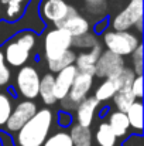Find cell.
Returning <instances> with one entry per match:
<instances>
[{
    "label": "cell",
    "instance_id": "cell-1",
    "mask_svg": "<svg viewBox=\"0 0 144 146\" xmlns=\"http://www.w3.org/2000/svg\"><path fill=\"white\" fill-rule=\"evenodd\" d=\"M52 121L54 115L51 109H38L34 113V116L27 123H24L17 132V146H43L49 135Z\"/></svg>",
    "mask_w": 144,
    "mask_h": 146
},
{
    "label": "cell",
    "instance_id": "cell-2",
    "mask_svg": "<svg viewBox=\"0 0 144 146\" xmlns=\"http://www.w3.org/2000/svg\"><path fill=\"white\" fill-rule=\"evenodd\" d=\"M103 44L106 50L120 57H126V55H132V52L141 44V40L139 36L130 31L106 30L103 33Z\"/></svg>",
    "mask_w": 144,
    "mask_h": 146
},
{
    "label": "cell",
    "instance_id": "cell-3",
    "mask_svg": "<svg viewBox=\"0 0 144 146\" xmlns=\"http://www.w3.org/2000/svg\"><path fill=\"white\" fill-rule=\"evenodd\" d=\"M92 87H93V75L85 74V72H78L74 82H72V87H71L68 95L64 99H61L62 109H65L66 112L75 109L81 101H84L88 97Z\"/></svg>",
    "mask_w": 144,
    "mask_h": 146
},
{
    "label": "cell",
    "instance_id": "cell-4",
    "mask_svg": "<svg viewBox=\"0 0 144 146\" xmlns=\"http://www.w3.org/2000/svg\"><path fill=\"white\" fill-rule=\"evenodd\" d=\"M72 47V36L59 27L49 30L44 37V57L45 60H54Z\"/></svg>",
    "mask_w": 144,
    "mask_h": 146
},
{
    "label": "cell",
    "instance_id": "cell-5",
    "mask_svg": "<svg viewBox=\"0 0 144 146\" xmlns=\"http://www.w3.org/2000/svg\"><path fill=\"white\" fill-rule=\"evenodd\" d=\"M40 74L38 71L31 65H23L20 67L17 75H16V88L20 95L27 98L28 101H33L38 97V88H40Z\"/></svg>",
    "mask_w": 144,
    "mask_h": 146
},
{
    "label": "cell",
    "instance_id": "cell-6",
    "mask_svg": "<svg viewBox=\"0 0 144 146\" xmlns=\"http://www.w3.org/2000/svg\"><path fill=\"white\" fill-rule=\"evenodd\" d=\"M140 19H143V0H130L129 4L113 17L112 29L114 31H129Z\"/></svg>",
    "mask_w": 144,
    "mask_h": 146
},
{
    "label": "cell",
    "instance_id": "cell-7",
    "mask_svg": "<svg viewBox=\"0 0 144 146\" xmlns=\"http://www.w3.org/2000/svg\"><path fill=\"white\" fill-rule=\"evenodd\" d=\"M78 13V10L71 6L66 0H41L40 14L49 23L58 26L61 21L69 16Z\"/></svg>",
    "mask_w": 144,
    "mask_h": 146
},
{
    "label": "cell",
    "instance_id": "cell-8",
    "mask_svg": "<svg viewBox=\"0 0 144 146\" xmlns=\"http://www.w3.org/2000/svg\"><path fill=\"white\" fill-rule=\"evenodd\" d=\"M37 111H38L37 109V104L33 102V101H28L27 99V101L18 102L13 108V111H11V113H10V116H9L6 125H4L6 129L9 132H18L20 128L24 123H27L34 116V113Z\"/></svg>",
    "mask_w": 144,
    "mask_h": 146
},
{
    "label": "cell",
    "instance_id": "cell-9",
    "mask_svg": "<svg viewBox=\"0 0 144 146\" xmlns=\"http://www.w3.org/2000/svg\"><path fill=\"white\" fill-rule=\"evenodd\" d=\"M123 67H126L123 57H120V55H117V54H114L109 50H105V51H102L100 57L96 61L93 77L107 80L113 74H116L119 70H122Z\"/></svg>",
    "mask_w": 144,
    "mask_h": 146
},
{
    "label": "cell",
    "instance_id": "cell-10",
    "mask_svg": "<svg viewBox=\"0 0 144 146\" xmlns=\"http://www.w3.org/2000/svg\"><path fill=\"white\" fill-rule=\"evenodd\" d=\"M76 74H78V70L75 65L65 67L64 70L57 72V75L54 77V95L57 98V101H61L68 95Z\"/></svg>",
    "mask_w": 144,
    "mask_h": 146
},
{
    "label": "cell",
    "instance_id": "cell-11",
    "mask_svg": "<svg viewBox=\"0 0 144 146\" xmlns=\"http://www.w3.org/2000/svg\"><path fill=\"white\" fill-rule=\"evenodd\" d=\"M102 51H103L102 46L97 43L93 48L78 54L76 58H75V62H74V65L76 67L78 72H85V74L93 75V74H95L96 61H97V58L100 57Z\"/></svg>",
    "mask_w": 144,
    "mask_h": 146
},
{
    "label": "cell",
    "instance_id": "cell-12",
    "mask_svg": "<svg viewBox=\"0 0 144 146\" xmlns=\"http://www.w3.org/2000/svg\"><path fill=\"white\" fill-rule=\"evenodd\" d=\"M100 102L96 101L95 97H86L84 101H81L78 104V106L75 108L76 111V123L82 125V126H86V128H91L92 122H93V118H95L96 109L99 108Z\"/></svg>",
    "mask_w": 144,
    "mask_h": 146
},
{
    "label": "cell",
    "instance_id": "cell-13",
    "mask_svg": "<svg viewBox=\"0 0 144 146\" xmlns=\"http://www.w3.org/2000/svg\"><path fill=\"white\" fill-rule=\"evenodd\" d=\"M3 57H4V61L11 65V67H16V68H20L23 67L28 58H30V51L26 48H23L20 44H17L14 40L7 43L4 46V52H3Z\"/></svg>",
    "mask_w": 144,
    "mask_h": 146
},
{
    "label": "cell",
    "instance_id": "cell-14",
    "mask_svg": "<svg viewBox=\"0 0 144 146\" xmlns=\"http://www.w3.org/2000/svg\"><path fill=\"white\" fill-rule=\"evenodd\" d=\"M57 27L66 30L72 36V38L74 37H79V36L86 34L88 31H91V24H89L88 19L84 17L82 14H79V13H75V14L69 16L68 19L61 21Z\"/></svg>",
    "mask_w": 144,
    "mask_h": 146
},
{
    "label": "cell",
    "instance_id": "cell-15",
    "mask_svg": "<svg viewBox=\"0 0 144 146\" xmlns=\"http://www.w3.org/2000/svg\"><path fill=\"white\" fill-rule=\"evenodd\" d=\"M107 123H109L110 129L113 131V133L116 135V138L126 136L127 132H129V129H130V125H129V121H127L126 113L124 112H120V111L110 112L109 113Z\"/></svg>",
    "mask_w": 144,
    "mask_h": 146
},
{
    "label": "cell",
    "instance_id": "cell-16",
    "mask_svg": "<svg viewBox=\"0 0 144 146\" xmlns=\"http://www.w3.org/2000/svg\"><path fill=\"white\" fill-rule=\"evenodd\" d=\"M38 97L43 99V102L51 106L57 104V98L54 95V74L48 72L43 75L40 80V88H38Z\"/></svg>",
    "mask_w": 144,
    "mask_h": 146
},
{
    "label": "cell",
    "instance_id": "cell-17",
    "mask_svg": "<svg viewBox=\"0 0 144 146\" xmlns=\"http://www.w3.org/2000/svg\"><path fill=\"white\" fill-rule=\"evenodd\" d=\"M71 141L74 146H92V131L91 128L82 126L79 123H74L69 132Z\"/></svg>",
    "mask_w": 144,
    "mask_h": 146
},
{
    "label": "cell",
    "instance_id": "cell-18",
    "mask_svg": "<svg viewBox=\"0 0 144 146\" xmlns=\"http://www.w3.org/2000/svg\"><path fill=\"white\" fill-rule=\"evenodd\" d=\"M124 113L127 116L130 128H133L134 131L141 133V131H143V102L141 101H134L132 104V106Z\"/></svg>",
    "mask_w": 144,
    "mask_h": 146
},
{
    "label": "cell",
    "instance_id": "cell-19",
    "mask_svg": "<svg viewBox=\"0 0 144 146\" xmlns=\"http://www.w3.org/2000/svg\"><path fill=\"white\" fill-rule=\"evenodd\" d=\"M75 58H76L75 51H74L72 48L66 50V51H65L64 54H61L59 57H57V58H54V60H49V61H47L48 70H49V72H51V74H54V72L57 74L58 71L64 70L65 67L74 65Z\"/></svg>",
    "mask_w": 144,
    "mask_h": 146
},
{
    "label": "cell",
    "instance_id": "cell-20",
    "mask_svg": "<svg viewBox=\"0 0 144 146\" xmlns=\"http://www.w3.org/2000/svg\"><path fill=\"white\" fill-rule=\"evenodd\" d=\"M26 3L27 0H0V4L6 7L4 10L6 19H9L10 21H16L24 14Z\"/></svg>",
    "mask_w": 144,
    "mask_h": 146
},
{
    "label": "cell",
    "instance_id": "cell-21",
    "mask_svg": "<svg viewBox=\"0 0 144 146\" xmlns=\"http://www.w3.org/2000/svg\"><path fill=\"white\" fill-rule=\"evenodd\" d=\"M95 141L97 146H114L116 145V135L110 129L107 122H102L95 132Z\"/></svg>",
    "mask_w": 144,
    "mask_h": 146
},
{
    "label": "cell",
    "instance_id": "cell-22",
    "mask_svg": "<svg viewBox=\"0 0 144 146\" xmlns=\"http://www.w3.org/2000/svg\"><path fill=\"white\" fill-rule=\"evenodd\" d=\"M134 72L132 71V68H127V67H123L122 70H119L116 74H113L110 78H107V80H110L113 84H114V87L117 88V91L119 90H122V88H130L132 87V82H133V80H134Z\"/></svg>",
    "mask_w": 144,
    "mask_h": 146
},
{
    "label": "cell",
    "instance_id": "cell-23",
    "mask_svg": "<svg viewBox=\"0 0 144 146\" xmlns=\"http://www.w3.org/2000/svg\"><path fill=\"white\" fill-rule=\"evenodd\" d=\"M112 99H113V102H114L117 111H120V112H126V111L132 106V104H133L134 101H137L136 97L133 95V92H132L130 88H122V90H119V91L113 95Z\"/></svg>",
    "mask_w": 144,
    "mask_h": 146
},
{
    "label": "cell",
    "instance_id": "cell-24",
    "mask_svg": "<svg viewBox=\"0 0 144 146\" xmlns=\"http://www.w3.org/2000/svg\"><path fill=\"white\" fill-rule=\"evenodd\" d=\"M117 92V88L114 87V84L110 80H105L99 84V87L96 88L95 91V99L99 102H106L109 99H112L113 95Z\"/></svg>",
    "mask_w": 144,
    "mask_h": 146
},
{
    "label": "cell",
    "instance_id": "cell-25",
    "mask_svg": "<svg viewBox=\"0 0 144 146\" xmlns=\"http://www.w3.org/2000/svg\"><path fill=\"white\" fill-rule=\"evenodd\" d=\"M97 44V38H96L95 33L88 31L86 34H82L79 37H74L72 38V46L76 48H82V50H91Z\"/></svg>",
    "mask_w": 144,
    "mask_h": 146
},
{
    "label": "cell",
    "instance_id": "cell-26",
    "mask_svg": "<svg viewBox=\"0 0 144 146\" xmlns=\"http://www.w3.org/2000/svg\"><path fill=\"white\" fill-rule=\"evenodd\" d=\"M43 146H74L71 136L68 132L61 131V132H55L54 135L48 136Z\"/></svg>",
    "mask_w": 144,
    "mask_h": 146
},
{
    "label": "cell",
    "instance_id": "cell-27",
    "mask_svg": "<svg viewBox=\"0 0 144 146\" xmlns=\"http://www.w3.org/2000/svg\"><path fill=\"white\" fill-rule=\"evenodd\" d=\"M13 111V101L4 92H0V126H4Z\"/></svg>",
    "mask_w": 144,
    "mask_h": 146
},
{
    "label": "cell",
    "instance_id": "cell-28",
    "mask_svg": "<svg viewBox=\"0 0 144 146\" xmlns=\"http://www.w3.org/2000/svg\"><path fill=\"white\" fill-rule=\"evenodd\" d=\"M17 44H20L23 48L28 50L30 52L33 51V48L36 47V34L33 31H20L14 40Z\"/></svg>",
    "mask_w": 144,
    "mask_h": 146
},
{
    "label": "cell",
    "instance_id": "cell-29",
    "mask_svg": "<svg viewBox=\"0 0 144 146\" xmlns=\"http://www.w3.org/2000/svg\"><path fill=\"white\" fill-rule=\"evenodd\" d=\"M132 71L134 72V75H143V44H140L132 52Z\"/></svg>",
    "mask_w": 144,
    "mask_h": 146
},
{
    "label": "cell",
    "instance_id": "cell-30",
    "mask_svg": "<svg viewBox=\"0 0 144 146\" xmlns=\"http://www.w3.org/2000/svg\"><path fill=\"white\" fill-rule=\"evenodd\" d=\"M85 7L92 16H100L106 11V0H85Z\"/></svg>",
    "mask_w": 144,
    "mask_h": 146
},
{
    "label": "cell",
    "instance_id": "cell-31",
    "mask_svg": "<svg viewBox=\"0 0 144 146\" xmlns=\"http://www.w3.org/2000/svg\"><path fill=\"white\" fill-rule=\"evenodd\" d=\"M10 77H11V72L4 61V57H3V52L0 51V87H4L9 84L10 81Z\"/></svg>",
    "mask_w": 144,
    "mask_h": 146
},
{
    "label": "cell",
    "instance_id": "cell-32",
    "mask_svg": "<svg viewBox=\"0 0 144 146\" xmlns=\"http://www.w3.org/2000/svg\"><path fill=\"white\" fill-rule=\"evenodd\" d=\"M130 90H132L133 95L136 97L137 101H141V98H143V75H136L134 77Z\"/></svg>",
    "mask_w": 144,
    "mask_h": 146
},
{
    "label": "cell",
    "instance_id": "cell-33",
    "mask_svg": "<svg viewBox=\"0 0 144 146\" xmlns=\"http://www.w3.org/2000/svg\"><path fill=\"white\" fill-rule=\"evenodd\" d=\"M71 123H72L71 115H69L66 111H61V112L58 113V125L62 126V128H66V126H69Z\"/></svg>",
    "mask_w": 144,
    "mask_h": 146
},
{
    "label": "cell",
    "instance_id": "cell-34",
    "mask_svg": "<svg viewBox=\"0 0 144 146\" xmlns=\"http://www.w3.org/2000/svg\"><path fill=\"white\" fill-rule=\"evenodd\" d=\"M134 27L137 29V31H139V34H141V31H143V19H140L136 24H134Z\"/></svg>",
    "mask_w": 144,
    "mask_h": 146
},
{
    "label": "cell",
    "instance_id": "cell-35",
    "mask_svg": "<svg viewBox=\"0 0 144 146\" xmlns=\"http://www.w3.org/2000/svg\"><path fill=\"white\" fill-rule=\"evenodd\" d=\"M0 146H1V143H0Z\"/></svg>",
    "mask_w": 144,
    "mask_h": 146
}]
</instances>
